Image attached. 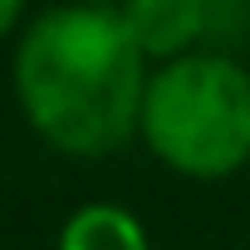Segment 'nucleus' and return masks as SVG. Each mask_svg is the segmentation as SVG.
Returning <instances> with one entry per match:
<instances>
[{
  "label": "nucleus",
  "instance_id": "1",
  "mask_svg": "<svg viewBox=\"0 0 250 250\" xmlns=\"http://www.w3.org/2000/svg\"><path fill=\"white\" fill-rule=\"evenodd\" d=\"M147 54L113 5H54L15 44L10 83L25 123L69 157H108L138 138Z\"/></svg>",
  "mask_w": 250,
  "mask_h": 250
},
{
  "label": "nucleus",
  "instance_id": "2",
  "mask_svg": "<svg viewBox=\"0 0 250 250\" xmlns=\"http://www.w3.org/2000/svg\"><path fill=\"white\" fill-rule=\"evenodd\" d=\"M138 138L187 182H226L250 162V69L221 49L152 64Z\"/></svg>",
  "mask_w": 250,
  "mask_h": 250
},
{
  "label": "nucleus",
  "instance_id": "3",
  "mask_svg": "<svg viewBox=\"0 0 250 250\" xmlns=\"http://www.w3.org/2000/svg\"><path fill=\"white\" fill-rule=\"evenodd\" d=\"M118 15L147 54V64H167L177 54L201 49V35L211 25V0H128L118 5Z\"/></svg>",
  "mask_w": 250,
  "mask_h": 250
},
{
  "label": "nucleus",
  "instance_id": "4",
  "mask_svg": "<svg viewBox=\"0 0 250 250\" xmlns=\"http://www.w3.org/2000/svg\"><path fill=\"white\" fill-rule=\"evenodd\" d=\"M54 250H152V245H147L143 221L128 206H118V201H88V206H79L64 221Z\"/></svg>",
  "mask_w": 250,
  "mask_h": 250
},
{
  "label": "nucleus",
  "instance_id": "5",
  "mask_svg": "<svg viewBox=\"0 0 250 250\" xmlns=\"http://www.w3.org/2000/svg\"><path fill=\"white\" fill-rule=\"evenodd\" d=\"M25 5H30V0H0V40L25 20Z\"/></svg>",
  "mask_w": 250,
  "mask_h": 250
},
{
  "label": "nucleus",
  "instance_id": "6",
  "mask_svg": "<svg viewBox=\"0 0 250 250\" xmlns=\"http://www.w3.org/2000/svg\"><path fill=\"white\" fill-rule=\"evenodd\" d=\"M88 5H113L118 10V5H128V0H88Z\"/></svg>",
  "mask_w": 250,
  "mask_h": 250
},
{
  "label": "nucleus",
  "instance_id": "7",
  "mask_svg": "<svg viewBox=\"0 0 250 250\" xmlns=\"http://www.w3.org/2000/svg\"><path fill=\"white\" fill-rule=\"evenodd\" d=\"M245 250H250V245H245Z\"/></svg>",
  "mask_w": 250,
  "mask_h": 250
}]
</instances>
